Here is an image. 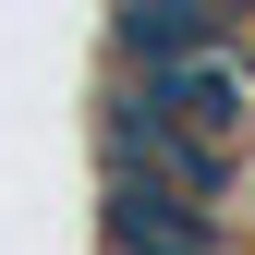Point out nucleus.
I'll return each instance as SVG.
<instances>
[{
	"mask_svg": "<svg viewBox=\"0 0 255 255\" xmlns=\"http://www.w3.org/2000/svg\"><path fill=\"white\" fill-rule=\"evenodd\" d=\"M98 231H110V255H219L231 219L195 207V195H170V182H110V195H98Z\"/></svg>",
	"mask_w": 255,
	"mask_h": 255,
	"instance_id": "nucleus-3",
	"label": "nucleus"
},
{
	"mask_svg": "<svg viewBox=\"0 0 255 255\" xmlns=\"http://www.w3.org/2000/svg\"><path fill=\"white\" fill-rule=\"evenodd\" d=\"M134 98L158 122H182V134H207V146H255V37L243 49H195V61H146Z\"/></svg>",
	"mask_w": 255,
	"mask_h": 255,
	"instance_id": "nucleus-1",
	"label": "nucleus"
},
{
	"mask_svg": "<svg viewBox=\"0 0 255 255\" xmlns=\"http://www.w3.org/2000/svg\"><path fill=\"white\" fill-rule=\"evenodd\" d=\"M255 37V0H110V49L134 61H195V49H243Z\"/></svg>",
	"mask_w": 255,
	"mask_h": 255,
	"instance_id": "nucleus-2",
	"label": "nucleus"
}]
</instances>
